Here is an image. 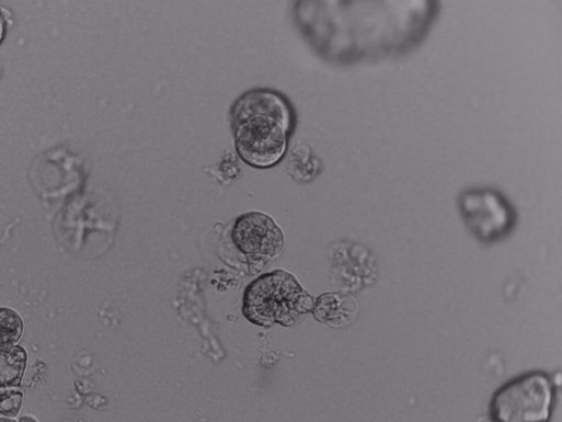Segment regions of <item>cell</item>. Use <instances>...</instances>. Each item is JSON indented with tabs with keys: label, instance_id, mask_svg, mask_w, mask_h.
<instances>
[{
	"label": "cell",
	"instance_id": "cell-1",
	"mask_svg": "<svg viewBox=\"0 0 562 422\" xmlns=\"http://www.w3.org/2000/svg\"><path fill=\"white\" fill-rule=\"evenodd\" d=\"M321 53L342 66L376 64L418 47L440 14L435 0L323 3Z\"/></svg>",
	"mask_w": 562,
	"mask_h": 422
},
{
	"label": "cell",
	"instance_id": "cell-2",
	"mask_svg": "<svg viewBox=\"0 0 562 422\" xmlns=\"http://www.w3.org/2000/svg\"><path fill=\"white\" fill-rule=\"evenodd\" d=\"M294 124L293 109L279 93L266 89L245 93L232 109L239 156L253 168L276 166L286 153Z\"/></svg>",
	"mask_w": 562,
	"mask_h": 422
},
{
	"label": "cell",
	"instance_id": "cell-3",
	"mask_svg": "<svg viewBox=\"0 0 562 422\" xmlns=\"http://www.w3.org/2000/svg\"><path fill=\"white\" fill-rule=\"evenodd\" d=\"M313 300L298 280L278 270L253 281L243 295L242 312L252 323L262 327H291L312 311Z\"/></svg>",
	"mask_w": 562,
	"mask_h": 422
},
{
	"label": "cell",
	"instance_id": "cell-4",
	"mask_svg": "<svg viewBox=\"0 0 562 422\" xmlns=\"http://www.w3.org/2000/svg\"><path fill=\"white\" fill-rule=\"evenodd\" d=\"M554 386L547 374L529 372L504 384L492 396L493 422H549Z\"/></svg>",
	"mask_w": 562,
	"mask_h": 422
},
{
	"label": "cell",
	"instance_id": "cell-5",
	"mask_svg": "<svg viewBox=\"0 0 562 422\" xmlns=\"http://www.w3.org/2000/svg\"><path fill=\"white\" fill-rule=\"evenodd\" d=\"M457 206L470 233L485 244L506 239L517 225V212L511 201L492 187L463 190Z\"/></svg>",
	"mask_w": 562,
	"mask_h": 422
},
{
	"label": "cell",
	"instance_id": "cell-6",
	"mask_svg": "<svg viewBox=\"0 0 562 422\" xmlns=\"http://www.w3.org/2000/svg\"><path fill=\"white\" fill-rule=\"evenodd\" d=\"M232 240L240 252L251 261L261 263L278 256L285 246L280 228L262 213H248L239 217L232 230Z\"/></svg>",
	"mask_w": 562,
	"mask_h": 422
},
{
	"label": "cell",
	"instance_id": "cell-7",
	"mask_svg": "<svg viewBox=\"0 0 562 422\" xmlns=\"http://www.w3.org/2000/svg\"><path fill=\"white\" fill-rule=\"evenodd\" d=\"M356 307L349 296L326 294L318 299L312 310L319 321L334 327L349 322L355 315Z\"/></svg>",
	"mask_w": 562,
	"mask_h": 422
},
{
	"label": "cell",
	"instance_id": "cell-8",
	"mask_svg": "<svg viewBox=\"0 0 562 422\" xmlns=\"http://www.w3.org/2000/svg\"><path fill=\"white\" fill-rule=\"evenodd\" d=\"M28 354L21 345L0 350V387H22Z\"/></svg>",
	"mask_w": 562,
	"mask_h": 422
},
{
	"label": "cell",
	"instance_id": "cell-9",
	"mask_svg": "<svg viewBox=\"0 0 562 422\" xmlns=\"http://www.w3.org/2000/svg\"><path fill=\"white\" fill-rule=\"evenodd\" d=\"M24 331V320L16 310L0 308V350L19 345Z\"/></svg>",
	"mask_w": 562,
	"mask_h": 422
},
{
	"label": "cell",
	"instance_id": "cell-10",
	"mask_svg": "<svg viewBox=\"0 0 562 422\" xmlns=\"http://www.w3.org/2000/svg\"><path fill=\"white\" fill-rule=\"evenodd\" d=\"M24 403L22 387H0V413L7 418L15 419Z\"/></svg>",
	"mask_w": 562,
	"mask_h": 422
},
{
	"label": "cell",
	"instance_id": "cell-11",
	"mask_svg": "<svg viewBox=\"0 0 562 422\" xmlns=\"http://www.w3.org/2000/svg\"><path fill=\"white\" fill-rule=\"evenodd\" d=\"M7 23L2 14H0V44H2L5 37Z\"/></svg>",
	"mask_w": 562,
	"mask_h": 422
},
{
	"label": "cell",
	"instance_id": "cell-12",
	"mask_svg": "<svg viewBox=\"0 0 562 422\" xmlns=\"http://www.w3.org/2000/svg\"><path fill=\"white\" fill-rule=\"evenodd\" d=\"M19 422H39L38 419H36L33 415H24L20 419Z\"/></svg>",
	"mask_w": 562,
	"mask_h": 422
},
{
	"label": "cell",
	"instance_id": "cell-13",
	"mask_svg": "<svg viewBox=\"0 0 562 422\" xmlns=\"http://www.w3.org/2000/svg\"><path fill=\"white\" fill-rule=\"evenodd\" d=\"M0 422H19L16 419L2 417L0 418Z\"/></svg>",
	"mask_w": 562,
	"mask_h": 422
}]
</instances>
